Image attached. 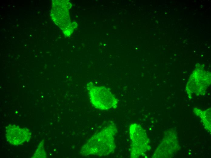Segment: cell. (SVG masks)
I'll return each instance as SVG.
<instances>
[{"label":"cell","instance_id":"5","mask_svg":"<svg viewBox=\"0 0 211 158\" xmlns=\"http://www.w3.org/2000/svg\"><path fill=\"white\" fill-rule=\"evenodd\" d=\"M211 83V73L202 67L196 68L190 77L186 90L189 96L199 95L204 94Z\"/></svg>","mask_w":211,"mask_h":158},{"label":"cell","instance_id":"8","mask_svg":"<svg viewBox=\"0 0 211 158\" xmlns=\"http://www.w3.org/2000/svg\"><path fill=\"white\" fill-rule=\"evenodd\" d=\"M197 110H194L195 113L201 117L204 125L207 130L211 131V111L209 109L202 111L197 108Z\"/></svg>","mask_w":211,"mask_h":158},{"label":"cell","instance_id":"9","mask_svg":"<svg viewBox=\"0 0 211 158\" xmlns=\"http://www.w3.org/2000/svg\"><path fill=\"white\" fill-rule=\"evenodd\" d=\"M44 147V140H42L39 145L38 148L32 158H47Z\"/></svg>","mask_w":211,"mask_h":158},{"label":"cell","instance_id":"2","mask_svg":"<svg viewBox=\"0 0 211 158\" xmlns=\"http://www.w3.org/2000/svg\"><path fill=\"white\" fill-rule=\"evenodd\" d=\"M87 88L90 102L96 108L107 110L117 107L118 100L109 88L91 82L87 84Z\"/></svg>","mask_w":211,"mask_h":158},{"label":"cell","instance_id":"6","mask_svg":"<svg viewBox=\"0 0 211 158\" xmlns=\"http://www.w3.org/2000/svg\"><path fill=\"white\" fill-rule=\"evenodd\" d=\"M176 132L170 129L166 132L164 137L158 146L152 158H171L178 150L179 142Z\"/></svg>","mask_w":211,"mask_h":158},{"label":"cell","instance_id":"7","mask_svg":"<svg viewBox=\"0 0 211 158\" xmlns=\"http://www.w3.org/2000/svg\"><path fill=\"white\" fill-rule=\"evenodd\" d=\"M5 137L11 144L17 146L28 142L31 138L30 130L15 125L10 124L6 128Z\"/></svg>","mask_w":211,"mask_h":158},{"label":"cell","instance_id":"4","mask_svg":"<svg viewBox=\"0 0 211 158\" xmlns=\"http://www.w3.org/2000/svg\"><path fill=\"white\" fill-rule=\"evenodd\" d=\"M71 7V4L68 0L52 1L51 16L66 36L71 35L74 28L71 24L68 10Z\"/></svg>","mask_w":211,"mask_h":158},{"label":"cell","instance_id":"3","mask_svg":"<svg viewBox=\"0 0 211 158\" xmlns=\"http://www.w3.org/2000/svg\"><path fill=\"white\" fill-rule=\"evenodd\" d=\"M129 133L131 141L130 157L138 158L144 156L151 148L146 130L140 124L132 123L129 126Z\"/></svg>","mask_w":211,"mask_h":158},{"label":"cell","instance_id":"1","mask_svg":"<svg viewBox=\"0 0 211 158\" xmlns=\"http://www.w3.org/2000/svg\"><path fill=\"white\" fill-rule=\"evenodd\" d=\"M117 132L116 126L113 123L92 136L82 147V156H103L113 153L116 148L115 136Z\"/></svg>","mask_w":211,"mask_h":158}]
</instances>
